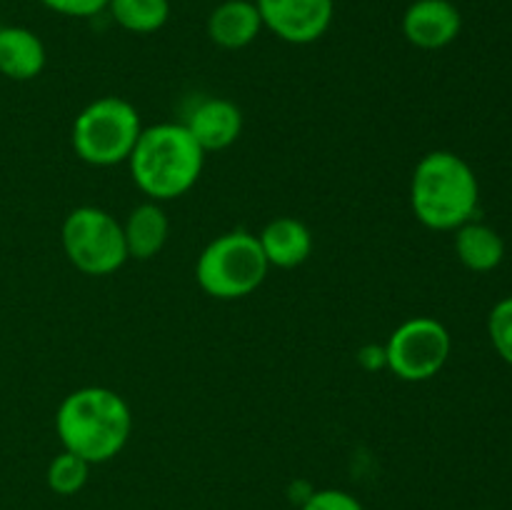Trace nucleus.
Masks as SVG:
<instances>
[{"mask_svg":"<svg viewBox=\"0 0 512 510\" xmlns=\"http://www.w3.org/2000/svg\"><path fill=\"white\" fill-rule=\"evenodd\" d=\"M55 433L68 453L90 465L118 458L133 435V413L118 390L85 385L60 400L55 410Z\"/></svg>","mask_w":512,"mask_h":510,"instance_id":"f257e3e1","label":"nucleus"},{"mask_svg":"<svg viewBox=\"0 0 512 510\" xmlns=\"http://www.w3.org/2000/svg\"><path fill=\"white\" fill-rule=\"evenodd\" d=\"M480 203L475 170L453 150H430L410 178V208L430 230H458L473 220Z\"/></svg>","mask_w":512,"mask_h":510,"instance_id":"f03ea898","label":"nucleus"},{"mask_svg":"<svg viewBox=\"0 0 512 510\" xmlns=\"http://www.w3.org/2000/svg\"><path fill=\"white\" fill-rule=\"evenodd\" d=\"M128 165L140 193L155 203H165L185 195L198 183L205 150L183 123H158L143 128Z\"/></svg>","mask_w":512,"mask_h":510,"instance_id":"7ed1b4c3","label":"nucleus"},{"mask_svg":"<svg viewBox=\"0 0 512 510\" xmlns=\"http://www.w3.org/2000/svg\"><path fill=\"white\" fill-rule=\"evenodd\" d=\"M270 265L258 235L248 230H228L210 240L195 260V280L210 298L238 300L263 285Z\"/></svg>","mask_w":512,"mask_h":510,"instance_id":"20e7f679","label":"nucleus"},{"mask_svg":"<svg viewBox=\"0 0 512 510\" xmlns=\"http://www.w3.org/2000/svg\"><path fill=\"white\" fill-rule=\"evenodd\" d=\"M140 133L143 123L138 108L118 95H103L75 115L70 140L75 155L83 163L110 168V165L128 163Z\"/></svg>","mask_w":512,"mask_h":510,"instance_id":"39448f33","label":"nucleus"},{"mask_svg":"<svg viewBox=\"0 0 512 510\" xmlns=\"http://www.w3.org/2000/svg\"><path fill=\"white\" fill-rule=\"evenodd\" d=\"M60 243L68 263L93 278L113 275L128 260L123 223L95 205H80L65 215Z\"/></svg>","mask_w":512,"mask_h":510,"instance_id":"423d86ee","label":"nucleus"},{"mask_svg":"<svg viewBox=\"0 0 512 510\" xmlns=\"http://www.w3.org/2000/svg\"><path fill=\"white\" fill-rule=\"evenodd\" d=\"M450 350V330L440 320L415 315L390 333L383 348L385 368L405 383H425L445 368Z\"/></svg>","mask_w":512,"mask_h":510,"instance_id":"0eeeda50","label":"nucleus"},{"mask_svg":"<svg viewBox=\"0 0 512 510\" xmlns=\"http://www.w3.org/2000/svg\"><path fill=\"white\" fill-rule=\"evenodd\" d=\"M263 28L290 45L323 38L335 18V0H255Z\"/></svg>","mask_w":512,"mask_h":510,"instance_id":"6e6552de","label":"nucleus"},{"mask_svg":"<svg viewBox=\"0 0 512 510\" xmlns=\"http://www.w3.org/2000/svg\"><path fill=\"white\" fill-rule=\"evenodd\" d=\"M463 15L450 0H415L403 13V35L420 50H440L455 43Z\"/></svg>","mask_w":512,"mask_h":510,"instance_id":"1a4fd4ad","label":"nucleus"},{"mask_svg":"<svg viewBox=\"0 0 512 510\" xmlns=\"http://www.w3.org/2000/svg\"><path fill=\"white\" fill-rule=\"evenodd\" d=\"M185 128L195 138V143L208 153L230 148L243 133V113L238 105L228 98H205L195 103L188 113Z\"/></svg>","mask_w":512,"mask_h":510,"instance_id":"9d476101","label":"nucleus"},{"mask_svg":"<svg viewBox=\"0 0 512 510\" xmlns=\"http://www.w3.org/2000/svg\"><path fill=\"white\" fill-rule=\"evenodd\" d=\"M258 243L263 248L270 268H298L313 253V233L308 225L290 215H280L265 223L258 233Z\"/></svg>","mask_w":512,"mask_h":510,"instance_id":"9b49d317","label":"nucleus"},{"mask_svg":"<svg viewBox=\"0 0 512 510\" xmlns=\"http://www.w3.org/2000/svg\"><path fill=\"white\" fill-rule=\"evenodd\" d=\"M263 30L255 0H223L208 15V38L223 50H243Z\"/></svg>","mask_w":512,"mask_h":510,"instance_id":"f8f14e48","label":"nucleus"},{"mask_svg":"<svg viewBox=\"0 0 512 510\" xmlns=\"http://www.w3.org/2000/svg\"><path fill=\"white\" fill-rule=\"evenodd\" d=\"M45 45L38 33L23 25H0V75L8 80H33L43 73Z\"/></svg>","mask_w":512,"mask_h":510,"instance_id":"ddd939ff","label":"nucleus"},{"mask_svg":"<svg viewBox=\"0 0 512 510\" xmlns=\"http://www.w3.org/2000/svg\"><path fill=\"white\" fill-rule=\"evenodd\" d=\"M123 235L128 258H155L165 248L170 235V220L165 215L163 205L155 203V200H145V203L135 205L128 213V218H125Z\"/></svg>","mask_w":512,"mask_h":510,"instance_id":"4468645a","label":"nucleus"},{"mask_svg":"<svg viewBox=\"0 0 512 510\" xmlns=\"http://www.w3.org/2000/svg\"><path fill=\"white\" fill-rule=\"evenodd\" d=\"M455 233V255L473 273H490L505 258V240L495 228L468 220Z\"/></svg>","mask_w":512,"mask_h":510,"instance_id":"2eb2a0df","label":"nucleus"},{"mask_svg":"<svg viewBox=\"0 0 512 510\" xmlns=\"http://www.w3.org/2000/svg\"><path fill=\"white\" fill-rule=\"evenodd\" d=\"M108 13L123 30L150 35L170 18V0H110Z\"/></svg>","mask_w":512,"mask_h":510,"instance_id":"dca6fc26","label":"nucleus"},{"mask_svg":"<svg viewBox=\"0 0 512 510\" xmlns=\"http://www.w3.org/2000/svg\"><path fill=\"white\" fill-rule=\"evenodd\" d=\"M90 468L93 465L88 460H83L80 455L68 453V450H60L53 460L48 463V470H45V483L53 490L55 495H78L80 490L88 485Z\"/></svg>","mask_w":512,"mask_h":510,"instance_id":"f3484780","label":"nucleus"},{"mask_svg":"<svg viewBox=\"0 0 512 510\" xmlns=\"http://www.w3.org/2000/svg\"><path fill=\"white\" fill-rule=\"evenodd\" d=\"M488 335L500 360L512 368V295L493 305L488 315Z\"/></svg>","mask_w":512,"mask_h":510,"instance_id":"a211bd4d","label":"nucleus"},{"mask_svg":"<svg viewBox=\"0 0 512 510\" xmlns=\"http://www.w3.org/2000/svg\"><path fill=\"white\" fill-rule=\"evenodd\" d=\"M300 510H365V508L353 493H348V490L320 488V490H313V493L300 503Z\"/></svg>","mask_w":512,"mask_h":510,"instance_id":"6ab92c4d","label":"nucleus"},{"mask_svg":"<svg viewBox=\"0 0 512 510\" xmlns=\"http://www.w3.org/2000/svg\"><path fill=\"white\" fill-rule=\"evenodd\" d=\"M40 3L65 18H93V15L108 10L110 0H40Z\"/></svg>","mask_w":512,"mask_h":510,"instance_id":"aec40b11","label":"nucleus"},{"mask_svg":"<svg viewBox=\"0 0 512 510\" xmlns=\"http://www.w3.org/2000/svg\"><path fill=\"white\" fill-rule=\"evenodd\" d=\"M0 25H3V20H0Z\"/></svg>","mask_w":512,"mask_h":510,"instance_id":"412c9836","label":"nucleus"}]
</instances>
